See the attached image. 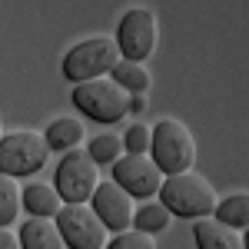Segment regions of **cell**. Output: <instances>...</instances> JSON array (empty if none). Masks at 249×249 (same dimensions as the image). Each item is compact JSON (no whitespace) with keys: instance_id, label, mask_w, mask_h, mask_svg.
<instances>
[{"instance_id":"6da1fadb","label":"cell","mask_w":249,"mask_h":249,"mask_svg":"<svg viewBox=\"0 0 249 249\" xmlns=\"http://www.w3.org/2000/svg\"><path fill=\"white\" fill-rule=\"evenodd\" d=\"M156 199L166 206L170 216H183V219H203L213 216V206L219 203L216 190L210 186V179H203L199 173H173L170 179L160 183Z\"/></svg>"},{"instance_id":"7a4b0ae2","label":"cell","mask_w":249,"mask_h":249,"mask_svg":"<svg viewBox=\"0 0 249 249\" xmlns=\"http://www.w3.org/2000/svg\"><path fill=\"white\" fill-rule=\"evenodd\" d=\"M150 160L163 176L186 173L196 160V140L179 120H160L150 130Z\"/></svg>"},{"instance_id":"3957f363","label":"cell","mask_w":249,"mask_h":249,"mask_svg":"<svg viewBox=\"0 0 249 249\" xmlns=\"http://www.w3.org/2000/svg\"><path fill=\"white\" fill-rule=\"evenodd\" d=\"M70 100H73V107L80 113L96 120V123H116V120H123L130 113V93L107 77L77 83Z\"/></svg>"},{"instance_id":"277c9868","label":"cell","mask_w":249,"mask_h":249,"mask_svg":"<svg viewBox=\"0 0 249 249\" xmlns=\"http://www.w3.org/2000/svg\"><path fill=\"white\" fill-rule=\"evenodd\" d=\"M50 146L43 133L34 130H14V133L0 136V173L3 176H34L47 166Z\"/></svg>"},{"instance_id":"5b68a950","label":"cell","mask_w":249,"mask_h":249,"mask_svg":"<svg viewBox=\"0 0 249 249\" xmlns=\"http://www.w3.org/2000/svg\"><path fill=\"white\" fill-rule=\"evenodd\" d=\"M116 60H120V50H116L113 37H90L63 57V77L73 80V83L100 80L116 67Z\"/></svg>"},{"instance_id":"8992f818","label":"cell","mask_w":249,"mask_h":249,"mask_svg":"<svg viewBox=\"0 0 249 249\" xmlns=\"http://www.w3.org/2000/svg\"><path fill=\"white\" fill-rule=\"evenodd\" d=\"M53 179H57L53 190H57L60 199L77 206V203H90L96 183H100V170H96V163L90 160L87 150H67Z\"/></svg>"},{"instance_id":"52a82bcc","label":"cell","mask_w":249,"mask_h":249,"mask_svg":"<svg viewBox=\"0 0 249 249\" xmlns=\"http://www.w3.org/2000/svg\"><path fill=\"white\" fill-rule=\"evenodd\" d=\"M53 223H57L60 230V239H63V246L67 249H103L107 246V230H103V223L96 219V213L90 206H70V203H63L53 216Z\"/></svg>"},{"instance_id":"ba28073f","label":"cell","mask_w":249,"mask_h":249,"mask_svg":"<svg viewBox=\"0 0 249 249\" xmlns=\"http://www.w3.org/2000/svg\"><path fill=\"white\" fill-rule=\"evenodd\" d=\"M156 17L146 10V7H133L126 10L120 27H116V50H120V60H143L156 50Z\"/></svg>"},{"instance_id":"9c48e42d","label":"cell","mask_w":249,"mask_h":249,"mask_svg":"<svg viewBox=\"0 0 249 249\" xmlns=\"http://www.w3.org/2000/svg\"><path fill=\"white\" fill-rule=\"evenodd\" d=\"M113 183L136 199H153L160 193L163 173L156 170V163L146 153H126L113 160Z\"/></svg>"},{"instance_id":"30bf717a","label":"cell","mask_w":249,"mask_h":249,"mask_svg":"<svg viewBox=\"0 0 249 249\" xmlns=\"http://www.w3.org/2000/svg\"><path fill=\"white\" fill-rule=\"evenodd\" d=\"M90 210L96 213V219L103 223L107 232H126L130 219H133V196L123 193L113 179L110 183H96L93 196H90Z\"/></svg>"},{"instance_id":"8fae6325","label":"cell","mask_w":249,"mask_h":249,"mask_svg":"<svg viewBox=\"0 0 249 249\" xmlns=\"http://www.w3.org/2000/svg\"><path fill=\"white\" fill-rule=\"evenodd\" d=\"M193 236H196V246H199V249H246V243H243L239 230H230V226L216 223L213 216L196 219Z\"/></svg>"},{"instance_id":"7c38bea8","label":"cell","mask_w":249,"mask_h":249,"mask_svg":"<svg viewBox=\"0 0 249 249\" xmlns=\"http://www.w3.org/2000/svg\"><path fill=\"white\" fill-rule=\"evenodd\" d=\"M17 243H20V249H63L57 223L53 219H43V216H30L20 226Z\"/></svg>"},{"instance_id":"4fadbf2b","label":"cell","mask_w":249,"mask_h":249,"mask_svg":"<svg viewBox=\"0 0 249 249\" xmlns=\"http://www.w3.org/2000/svg\"><path fill=\"white\" fill-rule=\"evenodd\" d=\"M60 206H63V199H60L57 190L47 186V183H30L27 190H20V210H27L30 216L53 219Z\"/></svg>"},{"instance_id":"5bb4252c","label":"cell","mask_w":249,"mask_h":249,"mask_svg":"<svg viewBox=\"0 0 249 249\" xmlns=\"http://www.w3.org/2000/svg\"><path fill=\"white\" fill-rule=\"evenodd\" d=\"M47 146H50V153H67V150H77L80 140H83V126H80V120H70V116H60L53 120L50 126H47Z\"/></svg>"},{"instance_id":"9a60e30c","label":"cell","mask_w":249,"mask_h":249,"mask_svg":"<svg viewBox=\"0 0 249 249\" xmlns=\"http://www.w3.org/2000/svg\"><path fill=\"white\" fill-rule=\"evenodd\" d=\"M213 219L230 226V230H246L249 226V196H243V193L226 196L223 203L213 206Z\"/></svg>"},{"instance_id":"2e32d148","label":"cell","mask_w":249,"mask_h":249,"mask_svg":"<svg viewBox=\"0 0 249 249\" xmlns=\"http://www.w3.org/2000/svg\"><path fill=\"white\" fill-rule=\"evenodd\" d=\"M110 73H113V83L123 87L126 93H146L150 90V70L136 60H116V67Z\"/></svg>"},{"instance_id":"e0dca14e","label":"cell","mask_w":249,"mask_h":249,"mask_svg":"<svg viewBox=\"0 0 249 249\" xmlns=\"http://www.w3.org/2000/svg\"><path fill=\"white\" fill-rule=\"evenodd\" d=\"M130 226L140 232H163L166 226H170V213H166V206L160 203V199H146L140 210H133V219H130Z\"/></svg>"},{"instance_id":"ac0fdd59","label":"cell","mask_w":249,"mask_h":249,"mask_svg":"<svg viewBox=\"0 0 249 249\" xmlns=\"http://www.w3.org/2000/svg\"><path fill=\"white\" fill-rule=\"evenodd\" d=\"M20 213V186L14 176L0 173V226H10Z\"/></svg>"},{"instance_id":"d6986e66","label":"cell","mask_w":249,"mask_h":249,"mask_svg":"<svg viewBox=\"0 0 249 249\" xmlns=\"http://www.w3.org/2000/svg\"><path fill=\"white\" fill-rule=\"evenodd\" d=\"M120 150H123V140H120V136L100 133V136L90 140V150H87V153H90V160L100 166V163H113L116 156H120Z\"/></svg>"},{"instance_id":"ffe728a7","label":"cell","mask_w":249,"mask_h":249,"mask_svg":"<svg viewBox=\"0 0 249 249\" xmlns=\"http://www.w3.org/2000/svg\"><path fill=\"white\" fill-rule=\"evenodd\" d=\"M103 249H156V243H153V236H150V232L133 230V232H116Z\"/></svg>"},{"instance_id":"44dd1931","label":"cell","mask_w":249,"mask_h":249,"mask_svg":"<svg viewBox=\"0 0 249 249\" xmlns=\"http://www.w3.org/2000/svg\"><path fill=\"white\" fill-rule=\"evenodd\" d=\"M123 150L126 153H150V126L133 123L126 130V136H123Z\"/></svg>"},{"instance_id":"7402d4cb","label":"cell","mask_w":249,"mask_h":249,"mask_svg":"<svg viewBox=\"0 0 249 249\" xmlns=\"http://www.w3.org/2000/svg\"><path fill=\"white\" fill-rule=\"evenodd\" d=\"M0 249H20V243H17V236L7 230V226H0Z\"/></svg>"},{"instance_id":"603a6c76","label":"cell","mask_w":249,"mask_h":249,"mask_svg":"<svg viewBox=\"0 0 249 249\" xmlns=\"http://www.w3.org/2000/svg\"><path fill=\"white\" fill-rule=\"evenodd\" d=\"M146 110V96L143 93H130V113H143Z\"/></svg>"},{"instance_id":"cb8c5ba5","label":"cell","mask_w":249,"mask_h":249,"mask_svg":"<svg viewBox=\"0 0 249 249\" xmlns=\"http://www.w3.org/2000/svg\"><path fill=\"white\" fill-rule=\"evenodd\" d=\"M0 136H3V133H0Z\"/></svg>"}]
</instances>
